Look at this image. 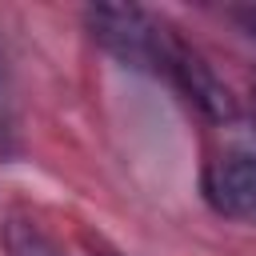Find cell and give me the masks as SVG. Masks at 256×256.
I'll list each match as a JSON object with an SVG mask.
<instances>
[{
    "label": "cell",
    "instance_id": "obj_3",
    "mask_svg": "<svg viewBox=\"0 0 256 256\" xmlns=\"http://www.w3.org/2000/svg\"><path fill=\"white\" fill-rule=\"evenodd\" d=\"M4 252L8 256H64L60 244L36 220H24V216H8L4 220Z\"/></svg>",
    "mask_w": 256,
    "mask_h": 256
},
{
    "label": "cell",
    "instance_id": "obj_2",
    "mask_svg": "<svg viewBox=\"0 0 256 256\" xmlns=\"http://www.w3.org/2000/svg\"><path fill=\"white\" fill-rule=\"evenodd\" d=\"M204 188H208V200L224 216H236V220L256 224V156L252 152L220 156L208 168Z\"/></svg>",
    "mask_w": 256,
    "mask_h": 256
},
{
    "label": "cell",
    "instance_id": "obj_1",
    "mask_svg": "<svg viewBox=\"0 0 256 256\" xmlns=\"http://www.w3.org/2000/svg\"><path fill=\"white\" fill-rule=\"evenodd\" d=\"M152 72H164V76L176 84V92H180L188 104H196L208 120H232V116H236V96H232V88L212 72V64H208L196 48H188L180 36H172V28H164V40H160V52H156Z\"/></svg>",
    "mask_w": 256,
    "mask_h": 256
}]
</instances>
